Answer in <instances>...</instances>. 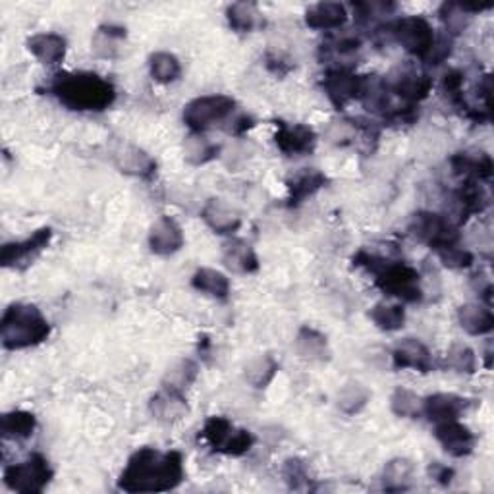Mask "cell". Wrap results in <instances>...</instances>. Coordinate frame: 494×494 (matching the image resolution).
I'll use <instances>...</instances> for the list:
<instances>
[{
  "label": "cell",
  "mask_w": 494,
  "mask_h": 494,
  "mask_svg": "<svg viewBox=\"0 0 494 494\" xmlns=\"http://www.w3.org/2000/svg\"><path fill=\"white\" fill-rule=\"evenodd\" d=\"M183 477V458L180 452H160L145 447L130 456L128 465L120 473L118 489L130 494L166 492L176 489Z\"/></svg>",
  "instance_id": "obj_1"
},
{
  "label": "cell",
  "mask_w": 494,
  "mask_h": 494,
  "mask_svg": "<svg viewBox=\"0 0 494 494\" xmlns=\"http://www.w3.org/2000/svg\"><path fill=\"white\" fill-rule=\"evenodd\" d=\"M58 101L78 113H103L116 101V89L93 72H60L48 85Z\"/></svg>",
  "instance_id": "obj_2"
},
{
  "label": "cell",
  "mask_w": 494,
  "mask_h": 494,
  "mask_svg": "<svg viewBox=\"0 0 494 494\" xmlns=\"http://www.w3.org/2000/svg\"><path fill=\"white\" fill-rule=\"evenodd\" d=\"M352 261L355 267L367 268L375 277V286L388 298L404 303H417L423 300L422 277L412 265L369 253L367 250L357 251Z\"/></svg>",
  "instance_id": "obj_3"
},
{
  "label": "cell",
  "mask_w": 494,
  "mask_h": 494,
  "mask_svg": "<svg viewBox=\"0 0 494 494\" xmlns=\"http://www.w3.org/2000/svg\"><path fill=\"white\" fill-rule=\"evenodd\" d=\"M0 336L6 350H26L51 336V325L37 305L12 303L0 320Z\"/></svg>",
  "instance_id": "obj_4"
},
{
  "label": "cell",
  "mask_w": 494,
  "mask_h": 494,
  "mask_svg": "<svg viewBox=\"0 0 494 494\" xmlns=\"http://www.w3.org/2000/svg\"><path fill=\"white\" fill-rule=\"evenodd\" d=\"M53 467L41 454H31L28 460L8 465L4 469V485L10 490L21 494L43 492L53 481Z\"/></svg>",
  "instance_id": "obj_5"
},
{
  "label": "cell",
  "mask_w": 494,
  "mask_h": 494,
  "mask_svg": "<svg viewBox=\"0 0 494 494\" xmlns=\"http://www.w3.org/2000/svg\"><path fill=\"white\" fill-rule=\"evenodd\" d=\"M388 33L394 41L402 45L404 51L422 60L429 58L437 43L435 30L422 16H405L392 21L388 26Z\"/></svg>",
  "instance_id": "obj_6"
},
{
  "label": "cell",
  "mask_w": 494,
  "mask_h": 494,
  "mask_svg": "<svg viewBox=\"0 0 494 494\" xmlns=\"http://www.w3.org/2000/svg\"><path fill=\"white\" fill-rule=\"evenodd\" d=\"M234 108L236 101L228 95H203L183 106V122L193 133H203L213 124L226 120Z\"/></svg>",
  "instance_id": "obj_7"
},
{
  "label": "cell",
  "mask_w": 494,
  "mask_h": 494,
  "mask_svg": "<svg viewBox=\"0 0 494 494\" xmlns=\"http://www.w3.org/2000/svg\"><path fill=\"white\" fill-rule=\"evenodd\" d=\"M392 95L400 97L405 105L423 101L432 91V78L413 62H405L394 68L387 78H382Z\"/></svg>",
  "instance_id": "obj_8"
},
{
  "label": "cell",
  "mask_w": 494,
  "mask_h": 494,
  "mask_svg": "<svg viewBox=\"0 0 494 494\" xmlns=\"http://www.w3.org/2000/svg\"><path fill=\"white\" fill-rule=\"evenodd\" d=\"M412 236L429 245L430 250H442V247L456 245L460 242V232L458 226L447 217L430 211H419L413 215L412 225H410Z\"/></svg>",
  "instance_id": "obj_9"
},
{
  "label": "cell",
  "mask_w": 494,
  "mask_h": 494,
  "mask_svg": "<svg viewBox=\"0 0 494 494\" xmlns=\"http://www.w3.org/2000/svg\"><path fill=\"white\" fill-rule=\"evenodd\" d=\"M53 240V230L51 228H41L33 232V236L21 240V242H12L4 243L3 250H0V263L6 268H16L23 270L28 268L37 257L47 250V245Z\"/></svg>",
  "instance_id": "obj_10"
},
{
  "label": "cell",
  "mask_w": 494,
  "mask_h": 494,
  "mask_svg": "<svg viewBox=\"0 0 494 494\" xmlns=\"http://www.w3.org/2000/svg\"><path fill=\"white\" fill-rule=\"evenodd\" d=\"M489 207V193L477 180H464L452 193V209L447 215L456 226Z\"/></svg>",
  "instance_id": "obj_11"
},
{
  "label": "cell",
  "mask_w": 494,
  "mask_h": 494,
  "mask_svg": "<svg viewBox=\"0 0 494 494\" xmlns=\"http://www.w3.org/2000/svg\"><path fill=\"white\" fill-rule=\"evenodd\" d=\"M362 78L363 76H357L348 68L328 70L323 78V89L328 101L336 108H344L352 101H360Z\"/></svg>",
  "instance_id": "obj_12"
},
{
  "label": "cell",
  "mask_w": 494,
  "mask_h": 494,
  "mask_svg": "<svg viewBox=\"0 0 494 494\" xmlns=\"http://www.w3.org/2000/svg\"><path fill=\"white\" fill-rule=\"evenodd\" d=\"M275 143L278 149L288 157H303L313 153L317 145V133L305 124H288L277 122Z\"/></svg>",
  "instance_id": "obj_13"
},
{
  "label": "cell",
  "mask_w": 494,
  "mask_h": 494,
  "mask_svg": "<svg viewBox=\"0 0 494 494\" xmlns=\"http://www.w3.org/2000/svg\"><path fill=\"white\" fill-rule=\"evenodd\" d=\"M435 439L440 442L444 452L450 454L452 458H465L475 448V435L469 430L458 419L456 422L437 423Z\"/></svg>",
  "instance_id": "obj_14"
},
{
  "label": "cell",
  "mask_w": 494,
  "mask_h": 494,
  "mask_svg": "<svg viewBox=\"0 0 494 494\" xmlns=\"http://www.w3.org/2000/svg\"><path fill=\"white\" fill-rule=\"evenodd\" d=\"M394 369H415L419 373H430L435 362L427 345L417 338H404L392 348Z\"/></svg>",
  "instance_id": "obj_15"
},
{
  "label": "cell",
  "mask_w": 494,
  "mask_h": 494,
  "mask_svg": "<svg viewBox=\"0 0 494 494\" xmlns=\"http://www.w3.org/2000/svg\"><path fill=\"white\" fill-rule=\"evenodd\" d=\"M467 400L452 392H439L423 400V415L432 423L456 422L467 410Z\"/></svg>",
  "instance_id": "obj_16"
},
{
  "label": "cell",
  "mask_w": 494,
  "mask_h": 494,
  "mask_svg": "<svg viewBox=\"0 0 494 494\" xmlns=\"http://www.w3.org/2000/svg\"><path fill=\"white\" fill-rule=\"evenodd\" d=\"M149 247L155 255H175L183 247V232L175 218L160 217L149 230Z\"/></svg>",
  "instance_id": "obj_17"
},
{
  "label": "cell",
  "mask_w": 494,
  "mask_h": 494,
  "mask_svg": "<svg viewBox=\"0 0 494 494\" xmlns=\"http://www.w3.org/2000/svg\"><path fill=\"white\" fill-rule=\"evenodd\" d=\"M450 166L456 176H462L464 180H477L489 182L492 178V158L485 151H464L456 153L450 158Z\"/></svg>",
  "instance_id": "obj_18"
},
{
  "label": "cell",
  "mask_w": 494,
  "mask_h": 494,
  "mask_svg": "<svg viewBox=\"0 0 494 494\" xmlns=\"http://www.w3.org/2000/svg\"><path fill=\"white\" fill-rule=\"evenodd\" d=\"M201 218L218 236H232L242 226V217L220 200H209L201 211Z\"/></svg>",
  "instance_id": "obj_19"
},
{
  "label": "cell",
  "mask_w": 494,
  "mask_h": 494,
  "mask_svg": "<svg viewBox=\"0 0 494 494\" xmlns=\"http://www.w3.org/2000/svg\"><path fill=\"white\" fill-rule=\"evenodd\" d=\"M328 183V178L317 168H303L288 180V205L300 207Z\"/></svg>",
  "instance_id": "obj_20"
},
{
  "label": "cell",
  "mask_w": 494,
  "mask_h": 494,
  "mask_svg": "<svg viewBox=\"0 0 494 494\" xmlns=\"http://www.w3.org/2000/svg\"><path fill=\"white\" fill-rule=\"evenodd\" d=\"M222 261L230 270L240 275H251L259 270V257L253 247L240 238H232L222 245Z\"/></svg>",
  "instance_id": "obj_21"
},
{
  "label": "cell",
  "mask_w": 494,
  "mask_h": 494,
  "mask_svg": "<svg viewBox=\"0 0 494 494\" xmlns=\"http://www.w3.org/2000/svg\"><path fill=\"white\" fill-rule=\"evenodd\" d=\"M348 21V10L340 3H317L305 10V23L311 30H340Z\"/></svg>",
  "instance_id": "obj_22"
},
{
  "label": "cell",
  "mask_w": 494,
  "mask_h": 494,
  "mask_svg": "<svg viewBox=\"0 0 494 494\" xmlns=\"http://www.w3.org/2000/svg\"><path fill=\"white\" fill-rule=\"evenodd\" d=\"M360 101L363 106L373 115L387 116L392 110V93L388 91L387 83L379 76H363L362 78V91Z\"/></svg>",
  "instance_id": "obj_23"
},
{
  "label": "cell",
  "mask_w": 494,
  "mask_h": 494,
  "mask_svg": "<svg viewBox=\"0 0 494 494\" xmlns=\"http://www.w3.org/2000/svg\"><path fill=\"white\" fill-rule=\"evenodd\" d=\"M28 48L43 64L56 66L66 56V39L58 33H37L28 39Z\"/></svg>",
  "instance_id": "obj_24"
},
{
  "label": "cell",
  "mask_w": 494,
  "mask_h": 494,
  "mask_svg": "<svg viewBox=\"0 0 494 494\" xmlns=\"http://www.w3.org/2000/svg\"><path fill=\"white\" fill-rule=\"evenodd\" d=\"M151 413L163 423H175L180 422V419L190 412L188 402H185V396L182 392L165 388L158 394H155L151 400Z\"/></svg>",
  "instance_id": "obj_25"
},
{
  "label": "cell",
  "mask_w": 494,
  "mask_h": 494,
  "mask_svg": "<svg viewBox=\"0 0 494 494\" xmlns=\"http://www.w3.org/2000/svg\"><path fill=\"white\" fill-rule=\"evenodd\" d=\"M294 348L298 352L302 360L309 362H328L330 360V348L328 340L323 335L311 327H302L298 336H295Z\"/></svg>",
  "instance_id": "obj_26"
},
{
  "label": "cell",
  "mask_w": 494,
  "mask_h": 494,
  "mask_svg": "<svg viewBox=\"0 0 494 494\" xmlns=\"http://www.w3.org/2000/svg\"><path fill=\"white\" fill-rule=\"evenodd\" d=\"M115 158L122 172L138 178H151L157 170L155 160L143 149H140V147L133 145H124L120 151H116Z\"/></svg>",
  "instance_id": "obj_27"
},
{
  "label": "cell",
  "mask_w": 494,
  "mask_h": 494,
  "mask_svg": "<svg viewBox=\"0 0 494 494\" xmlns=\"http://www.w3.org/2000/svg\"><path fill=\"white\" fill-rule=\"evenodd\" d=\"M458 323L469 336H485L494 328V315L487 305L465 303L458 309Z\"/></svg>",
  "instance_id": "obj_28"
},
{
  "label": "cell",
  "mask_w": 494,
  "mask_h": 494,
  "mask_svg": "<svg viewBox=\"0 0 494 494\" xmlns=\"http://www.w3.org/2000/svg\"><path fill=\"white\" fill-rule=\"evenodd\" d=\"M415 483V465L407 458L390 460L382 472V487L388 492L410 490Z\"/></svg>",
  "instance_id": "obj_29"
},
{
  "label": "cell",
  "mask_w": 494,
  "mask_h": 494,
  "mask_svg": "<svg viewBox=\"0 0 494 494\" xmlns=\"http://www.w3.org/2000/svg\"><path fill=\"white\" fill-rule=\"evenodd\" d=\"M192 286L197 292H201V294L209 295V298L218 300V302L228 300V295H230V280L226 278V275H222L220 270H215V268L203 267L197 270L192 278Z\"/></svg>",
  "instance_id": "obj_30"
},
{
  "label": "cell",
  "mask_w": 494,
  "mask_h": 494,
  "mask_svg": "<svg viewBox=\"0 0 494 494\" xmlns=\"http://www.w3.org/2000/svg\"><path fill=\"white\" fill-rule=\"evenodd\" d=\"M37 429V419L33 413L14 410L8 412L0 419V432L4 440H28L33 437Z\"/></svg>",
  "instance_id": "obj_31"
},
{
  "label": "cell",
  "mask_w": 494,
  "mask_h": 494,
  "mask_svg": "<svg viewBox=\"0 0 494 494\" xmlns=\"http://www.w3.org/2000/svg\"><path fill=\"white\" fill-rule=\"evenodd\" d=\"M230 28L240 33H251L261 26V12L253 3H234L226 10Z\"/></svg>",
  "instance_id": "obj_32"
},
{
  "label": "cell",
  "mask_w": 494,
  "mask_h": 494,
  "mask_svg": "<svg viewBox=\"0 0 494 494\" xmlns=\"http://www.w3.org/2000/svg\"><path fill=\"white\" fill-rule=\"evenodd\" d=\"M126 39V30L120 26H101L93 37V53L101 58H116L120 53V43Z\"/></svg>",
  "instance_id": "obj_33"
},
{
  "label": "cell",
  "mask_w": 494,
  "mask_h": 494,
  "mask_svg": "<svg viewBox=\"0 0 494 494\" xmlns=\"http://www.w3.org/2000/svg\"><path fill=\"white\" fill-rule=\"evenodd\" d=\"M183 151H185V160H188L190 165L201 166V165L211 163V160H215L220 155V145L213 143L211 140H207L201 133H193L188 140H185Z\"/></svg>",
  "instance_id": "obj_34"
},
{
  "label": "cell",
  "mask_w": 494,
  "mask_h": 494,
  "mask_svg": "<svg viewBox=\"0 0 494 494\" xmlns=\"http://www.w3.org/2000/svg\"><path fill=\"white\" fill-rule=\"evenodd\" d=\"M369 317L379 330H385V332H396L405 325V309L398 303L380 302L370 309Z\"/></svg>",
  "instance_id": "obj_35"
},
{
  "label": "cell",
  "mask_w": 494,
  "mask_h": 494,
  "mask_svg": "<svg viewBox=\"0 0 494 494\" xmlns=\"http://www.w3.org/2000/svg\"><path fill=\"white\" fill-rule=\"evenodd\" d=\"M278 373V363L273 355H257L245 367V379L253 388H267Z\"/></svg>",
  "instance_id": "obj_36"
},
{
  "label": "cell",
  "mask_w": 494,
  "mask_h": 494,
  "mask_svg": "<svg viewBox=\"0 0 494 494\" xmlns=\"http://www.w3.org/2000/svg\"><path fill=\"white\" fill-rule=\"evenodd\" d=\"M234 429H236V427H234V423L230 422V419L222 417V415H213L205 422V425L200 432V437L209 444V447H211L213 452L220 454L222 447H225V442L232 435Z\"/></svg>",
  "instance_id": "obj_37"
},
{
  "label": "cell",
  "mask_w": 494,
  "mask_h": 494,
  "mask_svg": "<svg viewBox=\"0 0 494 494\" xmlns=\"http://www.w3.org/2000/svg\"><path fill=\"white\" fill-rule=\"evenodd\" d=\"M197 375H200V367H197V363L192 360H182L175 367L168 369V373L163 379V387L185 394V390L195 382Z\"/></svg>",
  "instance_id": "obj_38"
},
{
  "label": "cell",
  "mask_w": 494,
  "mask_h": 494,
  "mask_svg": "<svg viewBox=\"0 0 494 494\" xmlns=\"http://www.w3.org/2000/svg\"><path fill=\"white\" fill-rule=\"evenodd\" d=\"M369 400H370V392L367 390V387H363L362 382L357 380H352L348 385H344L338 392V407L348 415L360 413Z\"/></svg>",
  "instance_id": "obj_39"
},
{
  "label": "cell",
  "mask_w": 494,
  "mask_h": 494,
  "mask_svg": "<svg viewBox=\"0 0 494 494\" xmlns=\"http://www.w3.org/2000/svg\"><path fill=\"white\" fill-rule=\"evenodd\" d=\"M149 70L155 81L158 83H172L180 78L182 66L180 60L172 53H155L149 56Z\"/></svg>",
  "instance_id": "obj_40"
},
{
  "label": "cell",
  "mask_w": 494,
  "mask_h": 494,
  "mask_svg": "<svg viewBox=\"0 0 494 494\" xmlns=\"http://www.w3.org/2000/svg\"><path fill=\"white\" fill-rule=\"evenodd\" d=\"M390 407L394 415L404 419H415L423 412V400L419 398L413 390L400 387L392 392Z\"/></svg>",
  "instance_id": "obj_41"
},
{
  "label": "cell",
  "mask_w": 494,
  "mask_h": 494,
  "mask_svg": "<svg viewBox=\"0 0 494 494\" xmlns=\"http://www.w3.org/2000/svg\"><path fill=\"white\" fill-rule=\"evenodd\" d=\"M447 365L456 370V373L462 375H475L477 370V355L475 352L469 348L467 344L456 342L450 345V350L447 353Z\"/></svg>",
  "instance_id": "obj_42"
},
{
  "label": "cell",
  "mask_w": 494,
  "mask_h": 494,
  "mask_svg": "<svg viewBox=\"0 0 494 494\" xmlns=\"http://www.w3.org/2000/svg\"><path fill=\"white\" fill-rule=\"evenodd\" d=\"M437 253H439L440 263L444 267H447V268H452V270L469 268V267L473 265V261H475L473 253L464 250V247H460L458 243L448 245V247H442V250H439Z\"/></svg>",
  "instance_id": "obj_43"
},
{
  "label": "cell",
  "mask_w": 494,
  "mask_h": 494,
  "mask_svg": "<svg viewBox=\"0 0 494 494\" xmlns=\"http://www.w3.org/2000/svg\"><path fill=\"white\" fill-rule=\"evenodd\" d=\"M253 447H255L253 432L245 430V429H234L232 435L225 442V447H222L220 454L232 456V458H240V456L247 454Z\"/></svg>",
  "instance_id": "obj_44"
},
{
  "label": "cell",
  "mask_w": 494,
  "mask_h": 494,
  "mask_svg": "<svg viewBox=\"0 0 494 494\" xmlns=\"http://www.w3.org/2000/svg\"><path fill=\"white\" fill-rule=\"evenodd\" d=\"M282 475H284V481L288 483V487L294 490H303L309 483L307 464L300 458H288L284 462Z\"/></svg>",
  "instance_id": "obj_45"
},
{
  "label": "cell",
  "mask_w": 494,
  "mask_h": 494,
  "mask_svg": "<svg viewBox=\"0 0 494 494\" xmlns=\"http://www.w3.org/2000/svg\"><path fill=\"white\" fill-rule=\"evenodd\" d=\"M440 20L444 21V26L448 28L450 33H460L464 31V28L467 26L469 21V14L458 4V3H447L440 6Z\"/></svg>",
  "instance_id": "obj_46"
},
{
  "label": "cell",
  "mask_w": 494,
  "mask_h": 494,
  "mask_svg": "<svg viewBox=\"0 0 494 494\" xmlns=\"http://www.w3.org/2000/svg\"><path fill=\"white\" fill-rule=\"evenodd\" d=\"M325 47L335 55L345 56V55H352V53L360 51L362 39H360V37H355V35H342V37H335V39H332Z\"/></svg>",
  "instance_id": "obj_47"
},
{
  "label": "cell",
  "mask_w": 494,
  "mask_h": 494,
  "mask_svg": "<svg viewBox=\"0 0 494 494\" xmlns=\"http://www.w3.org/2000/svg\"><path fill=\"white\" fill-rule=\"evenodd\" d=\"M429 475H430V479H435L439 485L448 487L454 481V469L440 464V462H432L429 465Z\"/></svg>",
  "instance_id": "obj_48"
},
{
  "label": "cell",
  "mask_w": 494,
  "mask_h": 494,
  "mask_svg": "<svg viewBox=\"0 0 494 494\" xmlns=\"http://www.w3.org/2000/svg\"><path fill=\"white\" fill-rule=\"evenodd\" d=\"M251 128H253V118L247 115H240L232 120V126L226 128V132L232 135H243L247 130H251Z\"/></svg>",
  "instance_id": "obj_49"
}]
</instances>
